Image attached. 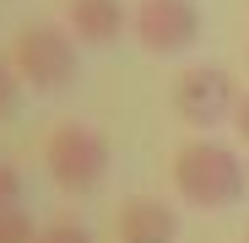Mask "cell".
I'll use <instances>...</instances> for the list:
<instances>
[{"mask_svg":"<svg viewBox=\"0 0 249 243\" xmlns=\"http://www.w3.org/2000/svg\"><path fill=\"white\" fill-rule=\"evenodd\" d=\"M130 32L152 54H184L200 38V11L195 0H141L130 11Z\"/></svg>","mask_w":249,"mask_h":243,"instance_id":"obj_5","label":"cell"},{"mask_svg":"<svg viewBox=\"0 0 249 243\" xmlns=\"http://www.w3.org/2000/svg\"><path fill=\"white\" fill-rule=\"evenodd\" d=\"M22 70H17V60L11 54H0V119H11L17 113V103H22Z\"/></svg>","mask_w":249,"mask_h":243,"instance_id":"obj_8","label":"cell"},{"mask_svg":"<svg viewBox=\"0 0 249 243\" xmlns=\"http://www.w3.org/2000/svg\"><path fill=\"white\" fill-rule=\"evenodd\" d=\"M11 60L33 92H65L81 70L76 65V32L54 27V22H27L11 44Z\"/></svg>","mask_w":249,"mask_h":243,"instance_id":"obj_2","label":"cell"},{"mask_svg":"<svg viewBox=\"0 0 249 243\" xmlns=\"http://www.w3.org/2000/svg\"><path fill=\"white\" fill-rule=\"evenodd\" d=\"M44 168H49V178H54L65 194H87V189H98L103 173H108V141H103L92 125L65 119V125H54L49 141H44Z\"/></svg>","mask_w":249,"mask_h":243,"instance_id":"obj_3","label":"cell"},{"mask_svg":"<svg viewBox=\"0 0 249 243\" xmlns=\"http://www.w3.org/2000/svg\"><path fill=\"white\" fill-rule=\"evenodd\" d=\"M114 227H119V243H174L179 238L174 206H162V200H152V194L124 200L119 216H114Z\"/></svg>","mask_w":249,"mask_h":243,"instance_id":"obj_6","label":"cell"},{"mask_svg":"<svg viewBox=\"0 0 249 243\" xmlns=\"http://www.w3.org/2000/svg\"><path fill=\"white\" fill-rule=\"evenodd\" d=\"M11 206H22V173L0 157V211H11Z\"/></svg>","mask_w":249,"mask_h":243,"instance_id":"obj_11","label":"cell"},{"mask_svg":"<svg viewBox=\"0 0 249 243\" xmlns=\"http://www.w3.org/2000/svg\"><path fill=\"white\" fill-rule=\"evenodd\" d=\"M0 243H38V227H33V216L22 206L0 211Z\"/></svg>","mask_w":249,"mask_h":243,"instance_id":"obj_9","label":"cell"},{"mask_svg":"<svg viewBox=\"0 0 249 243\" xmlns=\"http://www.w3.org/2000/svg\"><path fill=\"white\" fill-rule=\"evenodd\" d=\"M238 108V92H233V76L222 65H190L179 81H174V113L184 119L190 130H217L222 119H233Z\"/></svg>","mask_w":249,"mask_h":243,"instance_id":"obj_4","label":"cell"},{"mask_svg":"<svg viewBox=\"0 0 249 243\" xmlns=\"http://www.w3.org/2000/svg\"><path fill=\"white\" fill-rule=\"evenodd\" d=\"M233 130L249 141V92H244V97H238V108H233Z\"/></svg>","mask_w":249,"mask_h":243,"instance_id":"obj_12","label":"cell"},{"mask_svg":"<svg viewBox=\"0 0 249 243\" xmlns=\"http://www.w3.org/2000/svg\"><path fill=\"white\" fill-rule=\"evenodd\" d=\"M174 189H179V200H190L200 211H228L249 189V168L233 157V146L195 135L174 151Z\"/></svg>","mask_w":249,"mask_h":243,"instance_id":"obj_1","label":"cell"},{"mask_svg":"<svg viewBox=\"0 0 249 243\" xmlns=\"http://www.w3.org/2000/svg\"><path fill=\"white\" fill-rule=\"evenodd\" d=\"M38 243H92V232L81 227V222H49V227H38Z\"/></svg>","mask_w":249,"mask_h":243,"instance_id":"obj_10","label":"cell"},{"mask_svg":"<svg viewBox=\"0 0 249 243\" xmlns=\"http://www.w3.org/2000/svg\"><path fill=\"white\" fill-rule=\"evenodd\" d=\"M65 27L76 32V44L103 49V44H119V32L130 27V11H124L119 0H71L65 6Z\"/></svg>","mask_w":249,"mask_h":243,"instance_id":"obj_7","label":"cell"}]
</instances>
